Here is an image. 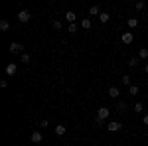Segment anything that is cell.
<instances>
[{
    "label": "cell",
    "mask_w": 148,
    "mask_h": 146,
    "mask_svg": "<svg viewBox=\"0 0 148 146\" xmlns=\"http://www.w3.org/2000/svg\"><path fill=\"white\" fill-rule=\"evenodd\" d=\"M109 20H111V16H109L107 12H101V16H99V22H101V24H107Z\"/></svg>",
    "instance_id": "9a60e30c"
},
{
    "label": "cell",
    "mask_w": 148,
    "mask_h": 146,
    "mask_svg": "<svg viewBox=\"0 0 148 146\" xmlns=\"http://www.w3.org/2000/svg\"><path fill=\"white\" fill-rule=\"evenodd\" d=\"M123 128V124L119 123V121H111V123H107V130H111V132H116V130H121Z\"/></svg>",
    "instance_id": "277c9868"
},
{
    "label": "cell",
    "mask_w": 148,
    "mask_h": 146,
    "mask_svg": "<svg viewBox=\"0 0 148 146\" xmlns=\"http://www.w3.org/2000/svg\"><path fill=\"white\" fill-rule=\"evenodd\" d=\"M128 28H130V30H134V28H136L138 26V18H128Z\"/></svg>",
    "instance_id": "2e32d148"
},
{
    "label": "cell",
    "mask_w": 148,
    "mask_h": 146,
    "mask_svg": "<svg viewBox=\"0 0 148 146\" xmlns=\"http://www.w3.org/2000/svg\"><path fill=\"white\" fill-rule=\"evenodd\" d=\"M107 95H109L111 99H119V95H121V89L113 85V87H109V89H107Z\"/></svg>",
    "instance_id": "5b68a950"
},
{
    "label": "cell",
    "mask_w": 148,
    "mask_h": 146,
    "mask_svg": "<svg viewBox=\"0 0 148 146\" xmlns=\"http://www.w3.org/2000/svg\"><path fill=\"white\" fill-rule=\"evenodd\" d=\"M53 132H56L57 136H63L65 132H67V128H65V124H57L56 128H53Z\"/></svg>",
    "instance_id": "30bf717a"
},
{
    "label": "cell",
    "mask_w": 148,
    "mask_h": 146,
    "mask_svg": "<svg viewBox=\"0 0 148 146\" xmlns=\"http://www.w3.org/2000/svg\"><path fill=\"white\" fill-rule=\"evenodd\" d=\"M128 93H130V95H138V85H130V87H128Z\"/></svg>",
    "instance_id": "d6986e66"
},
{
    "label": "cell",
    "mask_w": 148,
    "mask_h": 146,
    "mask_svg": "<svg viewBox=\"0 0 148 146\" xmlns=\"http://www.w3.org/2000/svg\"><path fill=\"white\" fill-rule=\"evenodd\" d=\"M116 109L123 112V111H126V103L125 101H116Z\"/></svg>",
    "instance_id": "ac0fdd59"
},
{
    "label": "cell",
    "mask_w": 148,
    "mask_h": 146,
    "mask_svg": "<svg viewBox=\"0 0 148 146\" xmlns=\"http://www.w3.org/2000/svg\"><path fill=\"white\" fill-rule=\"evenodd\" d=\"M89 16H101V8L99 6H91L89 8Z\"/></svg>",
    "instance_id": "7c38bea8"
},
{
    "label": "cell",
    "mask_w": 148,
    "mask_h": 146,
    "mask_svg": "<svg viewBox=\"0 0 148 146\" xmlns=\"http://www.w3.org/2000/svg\"><path fill=\"white\" fill-rule=\"evenodd\" d=\"M30 18H32V16H30V12H28V10H20V12H18V22L28 24V22H30Z\"/></svg>",
    "instance_id": "7a4b0ae2"
},
{
    "label": "cell",
    "mask_w": 148,
    "mask_h": 146,
    "mask_svg": "<svg viewBox=\"0 0 148 146\" xmlns=\"http://www.w3.org/2000/svg\"><path fill=\"white\" fill-rule=\"evenodd\" d=\"M16 73H18V65H16V63H8V65H6V75L14 77Z\"/></svg>",
    "instance_id": "8992f818"
},
{
    "label": "cell",
    "mask_w": 148,
    "mask_h": 146,
    "mask_svg": "<svg viewBox=\"0 0 148 146\" xmlns=\"http://www.w3.org/2000/svg\"><path fill=\"white\" fill-rule=\"evenodd\" d=\"M63 16H65V22L75 24V18H77V16H75V12H73V10H67L65 14H63Z\"/></svg>",
    "instance_id": "9c48e42d"
},
{
    "label": "cell",
    "mask_w": 148,
    "mask_h": 146,
    "mask_svg": "<svg viewBox=\"0 0 148 146\" xmlns=\"http://www.w3.org/2000/svg\"><path fill=\"white\" fill-rule=\"evenodd\" d=\"M109 114H111V111H109L107 107H99V109H97V119H101V121H105V123H107Z\"/></svg>",
    "instance_id": "6da1fadb"
},
{
    "label": "cell",
    "mask_w": 148,
    "mask_h": 146,
    "mask_svg": "<svg viewBox=\"0 0 148 146\" xmlns=\"http://www.w3.org/2000/svg\"><path fill=\"white\" fill-rule=\"evenodd\" d=\"M142 123H144V124L148 126V114H144V117H142Z\"/></svg>",
    "instance_id": "83f0119b"
},
{
    "label": "cell",
    "mask_w": 148,
    "mask_h": 146,
    "mask_svg": "<svg viewBox=\"0 0 148 146\" xmlns=\"http://www.w3.org/2000/svg\"><path fill=\"white\" fill-rule=\"evenodd\" d=\"M40 126H44V128H47V126H49V123H47V121H42V123H40Z\"/></svg>",
    "instance_id": "4316f807"
},
{
    "label": "cell",
    "mask_w": 148,
    "mask_h": 146,
    "mask_svg": "<svg viewBox=\"0 0 148 146\" xmlns=\"http://www.w3.org/2000/svg\"><path fill=\"white\" fill-rule=\"evenodd\" d=\"M121 40H123V44H125V45H128V44H132V40H134V36H132V32H125Z\"/></svg>",
    "instance_id": "ba28073f"
},
{
    "label": "cell",
    "mask_w": 148,
    "mask_h": 146,
    "mask_svg": "<svg viewBox=\"0 0 148 146\" xmlns=\"http://www.w3.org/2000/svg\"><path fill=\"white\" fill-rule=\"evenodd\" d=\"M8 49H10V53H20V56L24 53V45H22V44H18V42L10 44V47H8Z\"/></svg>",
    "instance_id": "3957f363"
},
{
    "label": "cell",
    "mask_w": 148,
    "mask_h": 146,
    "mask_svg": "<svg viewBox=\"0 0 148 146\" xmlns=\"http://www.w3.org/2000/svg\"><path fill=\"white\" fill-rule=\"evenodd\" d=\"M53 28H56V30H61V28H63V22H61V20H56V22H53Z\"/></svg>",
    "instance_id": "d4e9b609"
},
{
    "label": "cell",
    "mask_w": 148,
    "mask_h": 146,
    "mask_svg": "<svg viewBox=\"0 0 148 146\" xmlns=\"http://www.w3.org/2000/svg\"><path fill=\"white\" fill-rule=\"evenodd\" d=\"M134 111H136V112H142V111H144V105H142V103H136V105H134Z\"/></svg>",
    "instance_id": "cb8c5ba5"
},
{
    "label": "cell",
    "mask_w": 148,
    "mask_h": 146,
    "mask_svg": "<svg viewBox=\"0 0 148 146\" xmlns=\"http://www.w3.org/2000/svg\"><path fill=\"white\" fill-rule=\"evenodd\" d=\"M103 124H105V121H101V119H97V117H95V126H97V128H101Z\"/></svg>",
    "instance_id": "484cf974"
},
{
    "label": "cell",
    "mask_w": 148,
    "mask_h": 146,
    "mask_svg": "<svg viewBox=\"0 0 148 146\" xmlns=\"http://www.w3.org/2000/svg\"><path fill=\"white\" fill-rule=\"evenodd\" d=\"M138 59H148V49L146 47H140V49H138Z\"/></svg>",
    "instance_id": "8fae6325"
},
{
    "label": "cell",
    "mask_w": 148,
    "mask_h": 146,
    "mask_svg": "<svg viewBox=\"0 0 148 146\" xmlns=\"http://www.w3.org/2000/svg\"><path fill=\"white\" fill-rule=\"evenodd\" d=\"M67 32L75 34V32H77V24H69V26H67Z\"/></svg>",
    "instance_id": "44dd1931"
},
{
    "label": "cell",
    "mask_w": 148,
    "mask_h": 146,
    "mask_svg": "<svg viewBox=\"0 0 148 146\" xmlns=\"http://www.w3.org/2000/svg\"><path fill=\"white\" fill-rule=\"evenodd\" d=\"M128 65H130V67L138 65V57H130V59H128Z\"/></svg>",
    "instance_id": "603a6c76"
},
{
    "label": "cell",
    "mask_w": 148,
    "mask_h": 146,
    "mask_svg": "<svg viewBox=\"0 0 148 146\" xmlns=\"http://www.w3.org/2000/svg\"><path fill=\"white\" fill-rule=\"evenodd\" d=\"M144 71H146V73H148V63H146V67H144Z\"/></svg>",
    "instance_id": "f1b7e54d"
},
{
    "label": "cell",
    "mask_w": 148,
    "mask_h": 146,
    "mask_svg": "<svg viewBox=\"0 0 148 146\" xmlns=\"http://www.w3.org/2000/svg\"><path fill=\"white\" fill-rule=\"evenodd\" d=\"M81 28H83V30H89V28H91V18H83V20H81Z\"/></svg>",
    "instance_id": "4fadbf2b"
},
{
    "label": "cell",
    "mask_w": 148,
    "mask_h": 146,
    "mask_svg": "<svg viewBox=\"0 0 148 146\" xmlns=\"http://www.w3.org/2000/svg\"><path fill=\"white\" fill-rule=\"evenodd\" d=\"M0 30H2V32H8V30H10V22H8V20H0Z\"/></svg>",
    "instance_id": "5bb4252c"
},
{
    "label": "cell",
    "mask_w": 148,
    "mask_h": 146,
    "mask_svg": "<svg viewBox=\"0 0 148 146\" xmlns=\"http://www.w3.org/2000/svg\"><path fill=\"white\" fill-rule=\"evenodd\" d=\"M20 61H22V63H26V65H28V63H30V53H26V51H24L22 56H20Z\"/></svg>",
    "instance_id": "e0dca14e"
},
{
    "label": "cell",
    "mask_w": 148,
    "mask_h": 146,
    "mask_svg": "<svg viewBox=\"0 0 148 146\" xmlns=\"http://www.w3.org/2000/svg\"><path fill=\"white\" fill-rule=\"evenodd\" d=\"M134 8H136V10H144V8H146V2H136Z\"/></svg>",
    "instance_id": "7402d4cb"
},
{
    "label": "cell",
    "mask_w": 148,
    "mask_h": 146,
    "mask_svg": "<svg viewBox=\"0 0 148 146\" xmlns=\"http://www.w3.org/2000/svg\"><path fill=\"white\" fill-rule=\"evenodd\" d=\"M30 140H32V142H34V144H40V142H42V140H44V134H42V132H38V130H36V132H32V136H30Z\"/></svg>",
    "instance_id": "52a82bcc"
},
{
    "label": "cell",
    "mask_w": 148,
    "mask_h": 146,
    "mask_svg": "<svg viewBox=\"0 0 148 146\" xmlns=\"http://www.w3.org/2000/svg\"><path fill=\"white\" fill-rule=\"evenodd\" d=\"M123 85L130 87V75H123Z\"/></svg>",
    "instance_id": "ffe728a7"
}]
</instances>
